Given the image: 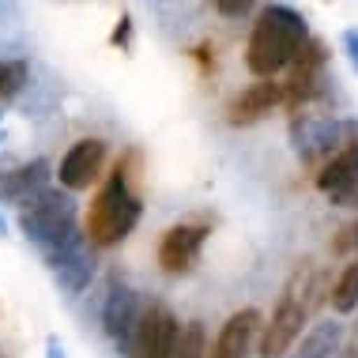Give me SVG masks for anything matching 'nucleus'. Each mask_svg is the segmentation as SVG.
I'll use <instances>...</instances> for the list:
<instances>
[{
  "label": "nucleus",
  "mask_w": 358,
  "mask_h": 358,
  "mask_svg": "<svg viewBox=\"0 0 358 358\" xmlns=\"http://www.w3.org/2000/svg\"><path fill=\"white\" fill-rule=\"evenodd\" d=\"M306 38H309V27L302 12H294L287 4H268L257 15L253 34H249V50H245L249 72L260 76V80H272L275 72H283L298 57Z\"/></svg>",
  "instance_id": "obj_1"
},
{
  "label": "nucleus",
  "mask_w": 358,
  "mask_h": 358,
  "mask_svg": "<svg viewBox=\"0 0 358 358\" xmlns=\"http://www.w3.org/2000/svg\"><path fill=\"white\" fill-rule=\"evenodd\" d=\"M140 222V196L129 185V173L117 162V170L110 173V181L94 192L91 208H87V230L83 238L99 249L121 245L132 234V227Z\"/></svg>",
  "instance_id": "obj_2"
},
{
  "label": "nucleus",
  "mask_w": 358,
  "mask_h": 358,
  "mask_svg": "<svg viewBox=\"0 0 358 358\" xmlns=\"http://www.w3.org/2000/svg\"><path fill=\"white\" fill-rule=\"evenodd\" d=\"M309 290H313V275L302 264L294 272V279L287 283L272 321L260 324V358H287L294 351V343L302 340V324L309 317V298H306Z\"/></svg>",
  "instance_id": "obj_3"
},
{
  "label": "nucleus",
  "mask_w": 358,
  "mask_h": 358,
  "mask_svg": "<svg viewBox=\"0 0 358 358\" xmlns=\"http://www.w3.org/2000/svg\"><path fill=\"white\" fill-rule=\"evenodd\" d=\"M19 230L38 249H50L76 230V204L64 192H53V189L38 192L31 204H23V211H19Z\"/></svg>",
  "instance_id": "obj_4"
},
{
  "label": "nucleus",
  "mask_w": 358,
  "mask_h": 358,
  "mask_svg": "<svg viewBox=\"0 0 358 358\" xmlns=\"http://www.w3.org/2000/svg\"><path fill=\"white\" fill-rule=\"evenodd\" d=\"M178 336H181V321L170 313V306L151 302L140 309L136 332H132L124 351H129V358H173Z\"/></svg>",
  "instance_id": "obj_5"
},
{
  "label": "nucleus",
  "mask_w": 358,
  "mask_h": 358,
  "mask_svg": "<svg viewBox=\"0 0 358 358\" xmlns=\"http://www.w3.org/2000/svg\"><path fill=\"white\" fill-rule=\"evenodd\" d=\"M45 253V264H50V272L57 275V283H61L64 294H83L87 287H91L94 279V253H91V241H87L80 230H72L69 238H61L57 245L42 249Z\"/></svg>",
  "instance_id": "obj_6"
},
{
  "label": "nucleus",
  "mask_w": 358,
  "mask_h": 358,
  "mask_svg": "<svg viewBox=\"0 0 358 358\" xmlns=\"http://www.w3.org/2000/svg\"><path fill=\"white\" fill-rule=\"evenodd\" d=\"M358 185V121H343V140L340 148L324 159L321 173H317V189L328 200H340L343 192H351Z\"/></svg>",
  "instance_id": "obj_7"
},
{
  "label": "nucleus",
  "mask_w": 358,
  "mask_h": 358,
  "mask_svg": "<svg viewBox=\"0 0 358 358\" xmlns=\"http://www.w3.org/2000/svg\"><path fill=\"white\" fill-rule=\"evenodd\" d=\"M290 64H294V72H290V80L283 83V102L298 106V102L317 99V94L324 91V64H328L324 45L313 42V38H306V45L298 50V57Z\"/></svg>",
  "instance_id": "obj_8"
},
{
  "label": "nucleus",
  "mask_w": 358,
  "mask_h": 358,
  "mask_svg": "<svg viewBox=\"0 0 358 358\" xmlns=\"http://www.w3.org/2000/svg\"><path fill=\"white\" fill-rule=\"evenodd\" d=\"M204 238H208V227H200V222H178V227H170L159 241V268L166 275H185L196 264L200 249H204Z\"/></svg>",
  "instance_id": "obj_9"
},
{
  "label": "nucleus",
  "mask_w": 358,
  "mask_h": 358,
  "mask_svg": "<svg viewBox=\"0 0 358 358\" xmlns=\"http://www.w3.org/2000/svg\"><path fill=\"white\" fill-rule=\"evenodd\" d=\"M106 166V140H80L72 143L69 155L61 159V170H57V178H61L64 189L80 192V189H91L94 181H99V173Z\"/></svg>",
  "instance_id": "obj_10"
},
{
  "label": "nucleus",
  "mask_w": 358,
  "mask_h": 358,
  "mask_svg": "<svg viewBox=\"0 0 358 358\" xmlns=\"http://www.w3.org/2000/svg\"><path fill=\"white\" fill-rule=\"evenodd\" d=\"M140 309L143 306H140V298L132 287L121 283V287L110 290V298H106V306H102V328L117 347H129L132 332H136V321H140Z\"/></svg>",
  "instance_id": "obj_11"
},
{
  "label": "nucleus",
  "mask_w": 358,
  "mask_h": 358,
  "mask_svg": "<svg viewBox=\"0 0 358 358\" xmlns=\"http://www.w3.org/2000/svg\"><path fill=\"white\" fill-rule=\"evenodd\" d=\"M343 140V121H332V117H302L294 121V148L306 162H317V159H328Z\"/></svg>",
  "instance_id": "obj_12"
},
{
  "label": "nucleus",
  "mask_w": 358,
  "mask_h": 358,
  "mask_svg": "<svg viewBox=\"0 0 358 358\" xmlns=\"http://www.w3.org/2000/svg\"><path fill=\"white\" fill-rule=\"evenodd\" d=\"M257 332H260V313L253 306L230 313L227 324L219 328V340H215V347H211V358H249Z\"/></svg>",
  "instance_id": "obj_13"
},
{
  "label": "nucleus",
  "mask_w": 358,
  "mask_h": 358,
  "mask_svg": "<svg viewBox=\"0 0 358 358\" xmlns=\"http://www.w3.org/2000/svg\"><path fill=\"white\" fill-rule=\"evenodd\" d=\"M45 178H50V162L45 159L4 170L0 173V200H8V204H31L38 192H45Z\"/></svg>",
  "instance_id": "obj_14"
},
{
  "label": "nucleus",
  "mask_w": 358,
  "mask_h": 358,
  "mask_svg": "<svg viewBox=\"0 0 358 358\" xmlns=\"http://www.w3.org/2000/svg\"><path fill=\"white\" fill-rule=\"evenodd\" d=\"M279 102H283V83L260 80L253 87H245V91L230 102V110H227L230 113V124H253V121L264 117V113H272Z\"/></svg>",
  "instance_id": "obj_15"
},
{
  "label": "nucleus",
  "mask_w": 358,
  "mask_h": 358,
  "mask_svg": "<svg viewBox=\"0 0 358 358\" xmlns=\"http://www.w3.org/2000/svg\"><path fill=\"white\" fill-rule=\"evenodd\" d=\"M340 343H343V324L340 321H321L302 336V343L294 347L290 358H332V355H340Z\"/></svg>",
  "instance_id": "obj_16"
},
{
  "label": "nucleus",
  "mask_w": 358,
  "mask_h": 358,
  "mask_svg": "<svg viewBox=\"0 0 358 358\" xmlns=\"http://www.w3.org/2000/svg\"><path fill=\"white\" fill-rule=\"evenodd\" d=\"M332 309H336V313H355V309H358V257H351V264L340 272V279H336Z\"/></svg>",
  "instance_id": "obj_17"
},
{
  "label": "nucleus",
  "mask_w": 358,
  "mask_h": 358,
  "mask_svg": "<svg viewBox=\"0 0 358 358\" xmlns=\"http://www.w3.org/2000/svg\"><path fill=\"white\" fill-rule=\"evenodd\" d=\"M173 358H208V332H204V321H189L185 328H181Z\"/></svg>",
  "instance_id": "obj_18"
},
{
  "label": "nucleus",
  "mask_w": 358,
  "mask_h": 358,
  "mask_svg": "<svg viewBox=\"0 0 358 358\" xmlns=\"http://www.w3.org/2000/svg\"><path fill=\"white\" fill-rule=\"evenodd\" d=\"M27 83V64L23 61H0V106L12 102Z\"/></svg>",
  "instance_id": "obj_19"
},
{
  "label": "nucleus",
  "mask_w": 358,
  "mask_h": 358,
  "mask_svg": "<svg viewBox=\"0 0 358 358\" xmlns=\"http://www.w3.org/2000/svg\"><path fill=\"white\" fill-rule=\"evenodd\" d=\"M332 253L336 257H358V219L340 227V234L332 238Z\"/></svg>",
  "instance_id": "obj_20"
},
{
  "label": "nucleus",
  "mask_w": 358,
  "mask_h": 358,
  "mask_svg": "<svg viewBox=\"0 0 358 358\" xmlns=\"http://www.w3.org/2000/svg\"><path fill=\"white\" fill-rule=\"evenodd\" d=\"M257 0H215V12L227 15V19H241L245 12H253Z\"/></svg>",
  "instance_id": "obj_21"
},
{
  "label": "nucleus",
  "mask_w": 358,
  "mask_h": 358,
  "mask_svg": "<svg viewBox=\"0 0 358 358\" xmlns=\"http://www.w3.org/2000/svg\"><path fill=\"white\" fill-rule=\"evenodd\" d=\"M340 358H358V317L347 324L343 332V343H340Z\"/></svg>",
  "instance_id": "obj_22"
},
{
  "label": "nucleus",
  "mask_w": 358,
  "mask_h": 358,
  "mask_svg": "<svg viewBox=\"0 0 358 358\" xmlns=\"http://www.w3.org/2000/svg\"><path fill=\"white\" fill-rule=\"evenodd\" d=\"M343 45H347V53H351V61H355V69H358V31H347L343 34Z\"/></svg>",
  "instance_id": "obj_23"
},
{
  "label": "nucleus",
  "mask_w": 358,
  "mask_h": 358,
  "mask_svg": "<svg viewBox=\"0 0 358 358\" xmlns=\"http://www.w3.org/2000/svg\"><path fill=\"white\" fill-rule=\"evenodd\" d=\"M8 234V222H4V215H0V238H4Z\"/></svg>",
  "instance_id": "obj_24"
}]
</instances>
